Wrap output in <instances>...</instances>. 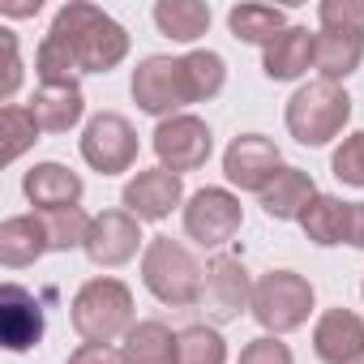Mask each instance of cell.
I'll return each mask as SVG.
<instances>
[{
  "instance_id": "cell-8",
  "label": "cell",
  "mask_w": 364,
  "mask_h": 364,
  "mask_svg": "<svg viewBox=\"0 0 364 364\" xmlns=\"http://www.w3.org/2000/svg\"><path fill=\"white\" fill-rule=\"evenodd\" d=\"M77 150H82V163L99 176H120V171H133L137 163V129L129 124V116L120 112H99L82 124V137H77Z\"/></svg>"
},
{
  "instance_id": "cell-9",
  "label": "cell",
  "mask_w": 364,
  "mask_h": 364,
  "mask_svg": "<svg viewBox=\"0 0 364 364\" xmlns=\"http://www.w3.org/2000/svg\"><path fill=\"white\" fill-rule=\"evenodd\" d=\"M150 146H154L159 167L185 176V171H198V167L210 163V154H215V133H210V124H206L202 116L180 112V116H167V120L154 124Z\"/></svg>"
},
{
  "instance_id": "cell-13",
  "label": "cell",
  "mask_w": 364,
  "mask_h": 364,
  "mask_svg": "<svg viewBox=\"0 0 364 364\" xmlns=\"http://www.w3.org/2000/svg\"><path fill=\"white\" fill-rule=\"evenodd\" d=\"M279 167H283V154H279L274 137H266V133H240L223 150L228 189H240V193H262Z\"/></svg>"
},
{
  "instance_id": "cell-11",
  "label": "cell",
  "mask_w": 364,
  "mask_h": 364,
  "mask_svg": "<svg viewBox=\"0 0 364 364\" xmlns=\"http://www.w3.org/2000/svg\"><path fill=\"white\" fill-rule=\"evenodd\" d=\"M185 176H176L167 167H146L133 171L120 189V206L137 219V223H163L176 206L185 210Z\"/></svg>"
},
{
  "instance_id": "cell-32",
  "label": "cell",
  "mask_w": 364,
  "mask_h": 364,
  "mask_svg": "<svg viewBox=\"0 0 364 364\" xmlns=\"http://www.w3.org/2000/svg\"><path fill=\"white\" fill-rule=\"evenodd\" d=\"M317 26L334 35H364V0H321Z\"/></svg>"
},
{
  "instance_id": "cell-14",
  "label": "cell",
  "mask_w": 364,
  "mask_h": 364,
  "mask_svg": "<svg viewBox=\"0 0 364 364\" xmlns=\"http://www.w3.org/2000/svg\"><path fill=\"white\" fill-rule=\"evenodd\" d=\"M313 355L321 364H360L364 360V317L334 304L313 321Z\"/></svg>"
},
{
  "instance_id": "cell-29",
  "label": "cell",
  "mask_w": 364,
  "mask_h": 364,
  "mask_svg": "<svg viewBox=\"0 0 364 364\" xmlns=\"http://www.w3.org/2000/svg\"><path fill=\"white\" fill-rule=\"evenodd\" d=\"M0 133H5V163H18L35 141H39V120L31 116L26 103H5L0 107Z\"/></svg>"
},
{
  "instance_id": "cell-18",
  "label": "cell",
  "mask_w": 364,
  "mask_h": 364,
  "mask_svg": "<svg viewBox=\"0 0 364 364\" xmlns=\"http://www.w3.org/2000/svg\"><path fill=\"white\" fill-rule=\"evenodd\" d=\"M317 65V35L309 26H287L270 48H262V73L270 82H300Z\"/></svg>"
},
{
  "instance_id": "cell-12",
  "label": "cell",
  "mask_w": 364,
  "mask_h": 364,
  "mask_svg": "<svg viewBox=\"0 0 364 364\" xmlns=\"http://www.w3.org/2000/svg\"><path fill=\"white\" fill-rule=\"evenodd\" d=\"M146 245H150V240L141 236V223H137L124 206H116V210L95 215L82 253H86L90 266H99V270H120V266H129L137 253H146Z\"/></svg>"
},
{
  "instance_id": "cell-26",
  "label": "cell",
  "mask_w": 364,
  "mask_h": 364,
  "mask_svg": "<svg viewBox=\"0 0 364 364\" xmlns=\"http://www.w3.org/2000/svg\"><path fill=\"white\" fill-rule=\"evenodd\" d=\"M180 65H185V82H189L193 103H210V99L223 95V86H228V60L219 52L193 48V52L180 56Z\"/></svg>"
},
{
  "instance_id": "cell-3",
  "label": "cell",
  "mask_w": 364,
  "mask_h": 364,
  "mask_svg": "<svg viewBox=\"0 0 364 364\" xmlns=\"http://www.w3.org/2000/svg\"><path fill=\"white\" fill-rule=\"evenodd\" d=\"M69 321L82 334V343H116L137 326V309H133V291L129 283H120L116 274H95L73 291L69 304Z\"/></svg>"
},
{
  "instance_id": "cell-34",
  "label": "cell",
  "mask_w": 364,
  "mask_h": 364,
  "mask_svg": "<svg viewBox=\"0 0 364 364\" xmlns=\"http://www.w3.org/2000/svg\"><path fill=\"white\" fill-rule=\"evenodd\" d=\"M0 48H5V77H0V103H14V95L22 90L26 65H22V52H18V35H14L9 26H0Z\"/></svg>"
},
{
  "instance_id": "cell-2",
  "label": "cell",
  "mask_w": 364,
  "mask_h": 364,
  "mask_svg": "<svg viewBox=\"0 0 364 364\" xmlns=\"http://www.w3.org/2000/svg\"><path fill=\"white\" fill-rule=\"evenodd\" d=\"M283 124H287V133H291L300 146H309V150L330 146V141L343 137V129L351 124V95H347L338 82H321V77L300 82V86L291 90L287 107H283Z\"/></svg>"
},
{
  "instance_id": "cell-28",
  "label": "cell",
  "mask_w": 364,
  "mask_h": 364,
  "mask_svg": "<svg viewBox=\"0 0 364 364\" xmlns=\"http://www.w3.org/2000/svg\"><path fill=\"white\" fill-rule=\"evenodd\" d=\"M176 364H228V343H223L219 326L193 321L180 330V360Z\"/></svg>"
},
{
  "instance_id": "cell-16",
  "label": "cell",
  "mask_w": 364,
  "mask_h": 364,
  "mask_svg": "<svg viewBox=\"0 0 364 364\" xmlns=\"http://www.w3.org/2000/svg\"><path fill=\"white\" fill-rule=\"evenodd\" d=\"M22 193L35 210H65V206H82L86 198V180L77 171H69L65 163L48 159V163H35L26 167L22 176Z\"/></svg>"
},
{
  "instance_id": "cell-36",
  "label": "cell",
  "mask_w": 364,
  "mask_h": 364,
  "mask_svg": "<svg viewBox=\"0 0 364 364\" xmlns=\"http://www.w3.org/2000/svg\"><path fill=\"white\" fill-rule=\"evenodd\" d=\"M347 245L364 253V202H351V228H347Z\"/></svg>"
},
{
  "instance_id": "cell-4",
  "label": "cell",
  "mask_w": 364,
  "mask_h": 364,
  "mask_svg": "<svg viewBox=\"0 0 364 364\" xmlns=\"http://www.w3.org/2000/svg\"><path fill=\"white\" fill-rule=\"evenodd\" d=\"M202 274H206V266L193 257L189 245H180L171 236H150V245L141 253V283L159 304H167V309L202 304Z\"/></svg>"
},
{
  "instance_id": "cell-19",
  "label": "cell",
  "mask_w": 364,
  "mask_h": 364,
  "mask_svg": "<svg viewBox=\"0 0 364 364\" xmlns=\"http://www.w3.org/2000/svg\"><path fill=\"white\" fill-rule=\"evenodd\" d=\"M313 198H317L313 176H309L304 167H291V163H283V167L274 171V180L257 193L266 219H274V223H300V215L309 210Z\"/></svg>"
},
{
  "instance_id": "cell-15",
  "label": "cell",
  "mask_w": 364,
  "mask_h": 364,
  "mask_svg": "<svg viewBox=\"0 0 364 364\" xmlns=\"http://www.w3.org/2000/svg\"><path fill=\"white\" fill-rule=\"evenodd\" d=\"M43 338V309L39 300L18 287V283H5L0 287V343H5V351L22 355L31 347H39Z\"/></svg>"
},
{
  "instance_id": "cell-17",
  "label": "cell",
  "mask_w": 364,
  "mask_h": 364,
  "mask_svg": "<svg viewBox=\"0 0 364 364\" xmlns=\"http://www.w3.org/2000/svg\"><path fill=\"white\" fill-rule=\"evenodd\" d=\"M26 107L43 133H69L86 120V95L77 82H39Z\"/></svg>"
},
{
  "instance_id": "cell-38",
  "label": "cell",
  "mask_w": 364,
  "mask_h": 364,
  "mask_svg": "<svg viewBox=\"0 0 364 364\" xmlns=\"http://www.w3.org/2000/svg\"><path fill=\"white\" fill-rule=\"evenodd\" d=\"M360 300H364V279H360Z\"/></svg>"
},
{
  "instance_id": "cell-37",
  "label": "cell",
  "mask_w": 364,
  "mask_h": 364,
  "mask_svg": "<svg viewBox=\"0 0 364 364\" xmlns=\"http://www.w3.org/2000/svg\"><path fill=\"white\" fill-rule=\"evenodd\" d=\"M43 5H5V18H35Z\"/></svg>"
},
{
  "instance_id": "cell-23",
  "label": "cell",
  "mask_w": 364,
  "mask_h": 364,
  "mask_svg": "<svg viewBox=\"0 0 364 364\" xmlns=\"http://www.w3.org/2000/svg\"><path fill=\"white\" fill-rule=\"evenodd\" d=\"M347 228H351V202L334 198V193H317L309 202V210L300 215V232L317 245V249H334L347 245Z\"/></svg>"
},
{
  "instance_id": "cell-39",
  "label": "cell",
  "mask_w": 364,
  "mask_h": 364,
  "mask_svg": "<svg viewBox=\"0 0 364 364\" xmlns=\"http://www.w3.org/2000/svg\"><path fill=\"white\" fill-rule=\"evenodd\" d=\"M360 364H364V360H360Z\"/></svg>"
},
{
  "instance_id": "cell-6",
  "label": "cell",
  "mask_w": 364,
  "mask_h": 364,
  "mask_svg": "<svg viewBox=\"0 0 364 364\" xmlns=\"http://www.w3.org/2000/svg\"><path fill=\"white\" fill-rule=\"evenodd\" d=\"M129 95H133L137 112H146L154 120L180 116L193 103L180 56H146V60H137V69L129 77Z\"/></svg>"
},
{
  "instance_id": "cell-1",
  "label": "cell",
  "mask_w": 364,
  "mask_h": 364,
  "mask_svg": "<svg viewBox=\"0 0 364 364\" xmlns=\"http://www.w3.org/2000/svg\"><path fill=\"white\" fill-rule=\"evenodd\" d=\"M48 35L69 48L77 73H112L129 56V31L107 9L90 5V0H69V5H60Z\"/></svg>"
},
{
  "instance_id": "cell-22",
  "label": "cell",
  "mask_w": 364,
  "mask_h": 364,
  "mask_svg": "<svg viewBox=\"0 0 364 364\" xmlns=\"http://www.w3.org/2000/svg\"><path fill=\"white\" fill-rule=\"evenodd\" d=\"M150 18H154V26H159L163 39H171V43H198L210 31L215 9L202 5V0H159V5L150 9Z\"/></svg>"
},
{
  "instance_id": "cell-21",
  "label": "cell",
  "mask_w": 364,
  "mask_h": 364,
  "mask_svg": "<svg viewBox=\"0 0 364 364\" xmlns=\"http://www.w3.org/2000/svg\"><path fill=\"white\" fill-rule=\"evenodd\" d=\"M120 351L129 364H176L180 360V330H171L159 317H146L120 338Z\"/></svg>"
},
{
  "instance_id": "cell-35",
  "label": "cell",
  "mask_w": 364,
  "mask_h": 364,
  "mask_svg": "<svg viewBox=\"0 0 364 364\" xmlns=\"http://www.w3.org/2000/svg\"><path fill=\"white\" fill-rule=\"evenodd\" d=\"M65 364H129V360L116 343H82V347L69 351Z\"/></svg>"
},
{
  "instance_id": "cell-31",
  "label": "cell",
  "mask_w": 364,
  "mask_h": 364,
  "mask_svg": "<svg viewBox=\"0 0 364 364\" xmlns=\"http://www.w3.org/2000/svg\"><path fill=\"white\" fill-rule=\"evenodd\" d=\"M35 73H39V82H77L82 77L73 56H69V48L60 39H52V35H43L39 52H35Z\"/></svg>"
},
{
  "instance_id": "cell-20",
  "label": "cell",
  "mask_w": 364,
  "mask_h": 364,
  "mask_svg": "<svg viewBox=\"0 0 364 364\" xmlns=\"http://www.w3.org/2000/svg\"><path fill=\"white\" fill-rule=\"evenodd\" d=\"M48 253H52L48 232H43V219L35 210L31 215H9L0 223V266L5 270H26Z\"/></svg>"
},
{
  "instance_id": "cell-24",
  "label": "cell",
  "mask_w": 364,
  "mask_h": 364,
  "mask_svg": "<svg viewBox=\"0 0 364 364\" xmlns=\"http://www.w3.org/2000/svg\"><path fill=\"white\" fill-rule=\"evenodd\" d=\"M364 65V35H334V31H317V77L321 82H347L355 69Z\"/></svg>"
},
{
  "instance_id": "cell-7",
  "label": "cell",
  "mask_w": 364,
  "mask_h": 364,
  "mask_svg": "<svg viewBox=\"0 0 364 364\" xmlns=\"http://www.w3.org/2000/svg\"><path fill=\"white\" fill-rule=\"evenodd\" d=\"M180 215H185V236L202 249H215V253L228 240H236L245 228V206H240L236 189H223V185H206V189L189 193Z\"/></svg>"
},
{
  "instance_id": "cell-30",
  "label": "cell",
  "mask_w": 364,
  "mask_h": 364,
  "mask_svg": "<svg viewBox=\"0 0 364 364\" xmlns=\"http://www.w3.org/2000/svg\"><path fill=\"white\" fill-rule=\"evenodd\" d=\"M330 171L338 185H351V189H364V129L360 133H347L334 154H330Z\"/></svg>"
},
{
  "instance_id": "cell-25",
  "label": "cell",
  "mask_w": 364,
  "mask_h": 364,
  "mask_svg": "<svg viewBox=\"0 0 364 364\" xmlns=\"http://www.w3.org/2000/svg\"><path fill=\"white\" fill-rule=\"evenodd\" d=\"M287 26H291L287 14L274 9V5H232V9H228V31H232V39L253 43V48H270Z\"/></svg>"
},
{
  "instance_id": "cell-10",
  "label": "cell",
  "mask_w": 364,
  "mask_h": 364,
  "mask_svg": "<svg viewBox=\"0 0 364 364\" xmlns=\"http://www.w3.org/2000/svg\"><path fill=\"white\" fill-rule=\"evenodd\" d=\"M245 309H253V279L236 253H215L202 274V313L210 326L236 321Z\"/></svg>"
},
{
  "instance_id": "cell-27",
  "label": "cell",
  "mask_w": 364,
  "mask_h": 364,
  "mask_svg": "<svg viewBox=\"0 0 364 364\" xmlns=\"http://www.w3.org/2000/svg\"><path fill=\"white\" fill-rule=\"evenodd\" d=\"M35 215L43 219V232H48V249H52V253L86 249V236H90L95 215H86L82 206H65V210H35Z\"/></svg>"
},
{
  "instance_id": "cell-33",
  "label": "cell",
  "mask_w": 364,
  "mask_h": 364,
  "mask_svg": "<svg viewBox=\"0 0 364 364\" xmlns=\"http://www.w3.org/2000/svg\"><path fill=\"white\" fill-rule=\"evenodd\" d=\"M236 364H296V355H291V347L279 334H257L253 343L240 347Z\"/></svg>"
},
{
  "instance_id": "cell-5",
  "label": "cell",
  "mask_w": 364,
  "mask_h": 364,
  "mask_svg": "<svg viewBox=\"0 0 364 364\" xmlns=\"http://www.w3.org/2000/svg\"><path fill=\"white\" fill-rule=\"evenodd\" d=\"M317 304V291L304 274L296 270H266L257 283H253V321L266 330V334H291L309 321Z\"/></svg>"
}]
</instances>
